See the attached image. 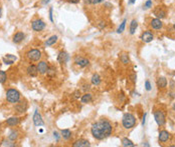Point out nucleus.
I'll use <instances>...</instances> for the list:
<instances>
[{
    "mask_svg": "<svg viewBox=\"0 0 175 147\" xmlns=\"http://www.w3.org/2000/svg\"><path fill=\"white\" fill-rule=\"evenodd\" d=\"M92 135L97 140H104L109 137L113 132V126L111 122L106 119H101L95 122L91 128Z\"/></svg>",
    "mask_w": 175,
    "mask_h": 147,
    "instance_id": "nucleus-1",
    "label": "nucleus"
},
{
    "mask_svg": "<svg viewBox=\"0 0 175 147\" xmlns=\"http://www.w3.org/2000/svg\"><path fill=\"white\" fill-rule=\"evenodd\" d=\"M122 124L126 129H131L136 125V118L133 114L126 113L122 118Z\"/></svg>",
    "mask_w": 175,
    "mask_h": 147,
    "instance_id": "nucleus-2",
    "label": "nucleus"
},
{
    "mask_svg": "<svg viewBox=\"0 0 175 147\" xmlns=\"http://www.w3.org/2000/svg\"><path fill=\"white\" fill-rule=\"evenodd\" d=\"M6 99L10 103H17L20 100V93L16 89H8L6 92Z\"/></svg>",
    "mask_w": 175,
    "mask_h": 147,
    "instance_id": "nucleus-3",
    "label": "nucleus"
},
{
    "mask_svg": "<svg viewBox=\"0 0 175 147\" xmlns=\"http://www.w3.org/2000/svg\"><path fill=\"white\" fill-rule=\"evenodd\" d=\"M26 57L29 61H32V62H35V61H39L41 58V52L38 49H30L27 53H26Z\"/></svg>",
    "mask_w": 175,
    "mask_h": 147,
    "instance_id": "nucleus-4",
    "label": "nucleus"
},
{
    "mask_svg": "<svg viewBox=\"0 0 175 147\" xmlns=\"http://www.w3.org/2000/svg\"><path fill=\"white\" fill-rule=\"evenodd\" d=\"M154 119L159 126H163L165 124V121H166L165 114L161 111V110H156V111L154 112Z\"/></svg>",
    "mask_w": 175,
    "mask_h": 147,
    "instance_id": "nucleus-5",
    "label": "nucleus"
},
{
    "mask_svg": "<svg viewBox=\"0 0 175 147\" xmlns=\"http://www.w3.org/2000/svg\"><path fill=\"white\" fill-rule=\"evenodd\" d=\"M31 27L36 32H39V31H42L45 28V23L41 19H35V20L31 22Z\"/></svg>",
    "mask_w": 175,
    "mask_h": 147,
    "instance_id": "nucleus-6",
    "label": "nucleus"
},
{
    "mask_svg": "<svg viewBox=\"0 0 175 147\" xmlns=\"http://www.w3.org/2000/svg\"><path fill=\"white\" fill-rule=\"evenodd\" d=\"M75 64L77 66H79L80 68H85L90 64V61L89 59H87V58H85V57H82V56H77V57L75 58Z\"/></svg>",
    "mask_w": 175,
    "mask_h": 147,
    "instance_id": "nucleus-7",
    "label": "nucleus"
},
{
    "mask_svg": "<svg viewBox=\"0 0 175 147\" xmlns=\"http://www.w3.org/2000/svg\"><path fill=\"white\" fill-rule=\"evenodd\" d=\"M32 120H33V123H34L35 126H42L43 124H44V122H43V119H42V116H41V114L38 112V110L36 109L34 111V114H33V117H32Z\"/></svg>",
    "mask_w": 175,
    "mask_h": 147,
    "instance_id": "nucleus-8",
    "label": "nucleus"
},
{
    "mask_svg": "<svg viewBox=\"0 0 175 147\" xmlns=\"http://www.w3.org/2000/svg\"><path fill=\"white\" fill-rule=\"evenodd\" d=\"M26 72H27L28 76H30V77H35V76H37V74H38L37 66L34 65V64L28 65L27 68H26Z\"/></svg>",
    "mask_w": 175,
    "mask_h": 147,
    "instance_id": "nucleus-9",
    "label": "nucleus"
},
{
    "mask_svg": "<svg viewBox=\"0 0 175 147\" xmlns=\"http://www.w3.org/2000/svg\"><path fill=\"white\" fill-rule=\"evenodd\" d=\"M154 15L159 19H163L166 17V10L162 6H157L154 10Z\"/></svg>",
    "mask_w": 175,
    "mask_h": 147,
    "instance_id": "nucleus-10",
    "label": "nucleus"
},
{
    "mask_svg": "<svg viewBox=\"0 0 175 147\" xmlns=\"http://www.w3.org/2000/svg\"><path fill=\"white\" fill-rule=\"evenodd\" d=\"M153 38H154V35H153V33L151 31H145V32L142 33V35H141V40L145 43L151 42L153 40Z\"/></svg>",
    "mask_w": 175,
    "mask_h": 147,
    "instance_id": "nucleus-11",
    "label": "nucleus"
},
{
    "mask_svg": "<svg viewBox=\"0 0 175 147\" xmlns=\"http://www.w3.org/2000/svg\"><path fill=\"white\" fill-rule=\"evenodd\" d=\"M69 59H70V56L65 51H60V52L58 53L57 61L60 63V64H65V63H67V61H69Z\"/></svg>",
    "mask_w": 175,
    "mask_h": 147,
    "instance_id": "nucleus-12",
    "label": "nucleus"
},
{
    "mask_svg": "<svg viewBox=\"0 0 175 147\" xmlns=\"http://www.w3.org/2000/svg\"><path fill=\"white\" fill-rule=\"evenodd\" d=\"M150 25H151V27L153 29H155V30H159V29H161L163 27V23H162L161 19H159V18L152 19L151 22H150Z\"/></svg>",
    "mask_w": 175,
    "mask_h": 147,
    "instance_id": "nucleus-13",
    "label": "nucleus"
},
{
    "mask_svg": "<svg viewBox=\"0 0 175 147\" xmlns=\"http://www.w3.org/2000/svg\"><path fill=\"white\" fill-rule=\"evenodd\" d=\"M37 69H38V72L40 73V74H45V73L47 72V69H48V64L45 61H39V63H38L37 65Z\"/></svg>",
    "mask_w": 175,
    "mask_h": 147,
    "instance_id": "nucleus-14",
    "label": "nucleus"
},
{
    "mask_svg": "<svg viewBox=\"0 0 175 147\" xmlns=\"http://www.w3.org/2000/svg\"><path fill=\"white\" fill-rule=\"evenodd\" d=\"M90 145L91 144H90L89 140H87V139H79V140H77L72 144L74 147H89Z\"/></svg>",
    "mask_w": 175,
    "mask_h": 147,
    "instance_id": "nucleus-15",
    "label": "nucleus"
},
{
    "mask_svg": "<svg viewBox=\"0 0 175 147\" xmlns=\"http://www.w3.org/2000/svg\"><path fill=\"white\" fill-rule=\"evenodd\" d=\"M169 138H170V134L168 131H166V130L160 131V133H159V141L160 142L164 143V142L168 141Z\"/></svg>",
    "mask_w": 175,
    "mask_h": 147,
    "instance_id": "nucleus-16",
    "label": "nucleus"
},
{
    "mask_svg": "<svg viewBox=\"0 0 175 147\" xmlns=\"http://www.w3.org/2000/svg\"><path fill=\"white\" fill-rule=\"evenodd\" d=\"M92 100H93V95L88 92L85 93L84 95H82V97H81V102L84 104L90 103V102H92Z\"/></svg>",
    "mask_w": 175,
    "mask_h": 147,
    "instance_id": "nucleus-17",
    "label": "nucleus"
},
{
    "mask_svg": "<svg viewBox=\"0 0 175 147\" xmlns=\"http://www.w3.org/2000/svg\"><path fill=\"white\" fill-rule=\"evenodd\" d=\"M19 122H20V119L18 118V117H10V118H8L6 120V124L8 126H16L19 124Z\"/></svg>",
    "mask_w": 175,
    "mask_h": 147,
    "instance_id": "nucleus-18",
    "label": "nucleus"
},
{
    "mask_svg": "<svg viewBox=\"0 0 175 147\" xmlns=\"http://www.w3.org/2000/svg\"><path fill=\"white\" fill-rule=\"evenodd\" d=\"M101 82H102V78L98 73H95V74H93V76H92V78H91L92 84L95 85V86H98V85H100V83Z\"/></svg>",
    "mask_w": 175,
    "mask_h": 147,
    "instance_id": "nucleus-19",
    "label": "nucleus"
},
{
    "mask_svg": "<svg viewBox=\"0 0 175 147\" xmlns=\"http://www.w3.org/2000/svg\"><path fill=\"white\" fill-rule=\"evenodd\" d=\"M24 37H25L24 33H23V32H20V31H19V32L14 34L13 39H12V40H13L14 43H20L21 41H22L23 39H24Z\"/></svg>",
    "mask_w": 175,
    "mask_h": 147,
    "instance_id": "nucleus-20",
    "label": "nucleus"
},
{
    "mask_svg": "<svg viewBox=\"0 0 175 147\" xmlns=\"http://www.w3.org/2000/svg\"><path fill=\"white\" fill-rule=\"evenodd\" d=\"M157 86L159 88H165L167 86V79L163 76L159 77L157 79Z\"/></svg>",
    "mask_w": 175,
    "mask_h": 147,
    "instance_id": "nucleus-21",
    "label": "nucleus"
},
{
    "mask_svg": "<svg viewBox=\"0 0 175 147\" xmlns=\"http://www.w3.org/2000/svg\"><path fill=\"white\" fill-rule=\"evenodd\" d=\"M17 138H18V131L15 130V129L11 130V131L8 133V140H10V141H15Z\"/></svg>",
    "mask_w": 175,
    "mask_h": 147,
    "instance_id": "nucleus-22",
    "label": "nucleus"
},
{
    "mask_svg": "<svg viewBox=\"0 0 175 147\" xmlns=\"http://www.w3.org/2000/svg\"><path fill=\"white\" fill-rule=\"evenodd\" d=\"M57 35H52V36H50L49 38L47 39V41H45V46H52L53 44H55V42L57 41Z\"/></svg>",
    "mask_w": 175,
    "mask_h": 147,
    "instance_id": "nucleus-23",
    "label": "nucleus"
},
{
    "mask_svg": "<svg viewBox=\"0 0 175 147\" xmlns=\"http://www.w3.org/2000/svg\"><path fill=\"white\" fill-rule=\"evenodd\" d=\"M26 103H23V102H19V103L16 105V107H15V109H16V111L18 112V113H23L24 111L26 110Z\"/></svg>",
    "mask_w": 175,
    "mask_h": 147,
    "instance_id": "nucleus-24",
    "label": "nucleus"
},
{
    "mask_svg": "<svg viewBox=\"0 0 175 147\" xmlns=\"http://www.w3.org/2000/svg\"><path fill=\"white\" fill-rule=\"evenodd\" d=\"M60 136H62L65 140H69L70 137H72V132H70V129H64V130H62V135Z\"/></svg>",
    "mask_w": 175,
    "mask_h": 147,
    "instance_id": "nucleus-25",
    "label": "nucleus"
},
{
    "mask_svg": "<svg viewBox=\"0 0 175 147\" xmlns=\"http://www.w3.org/2000/svg\"><path fill=\"white\" fill-rule=\"evenodd\" d=\"M122 145L124 147H133V146H135V144L133 143L130 139H128L127 137H124L122 139Z\"/></svg>",
    "mask_w": 175,
    "mask_h": 147,
    "instance_id": "nucleus-26",
    "label": "nucleus"
},
{
    "mask_svg": "<svg viewBox=\"0 0 175 147\" xmlns=\"http://www.w3.org/2000/svg\"><path fill=\"white\" fill-rule=\"evenodd\" d=\"M137 27H138V22L134 19V20H132V21H131V23H130V33L134 34L135 31H136V29H137Z\"/></svg>",
    "mask_w": 175,
    "mask_h": 147,
    "instance_id": "nucleus-27",
    "label": "nucleus"
},
{
    "mask_svg": "<svg viewBox=\"0 0 175 147\" xmlns=\"http://www.w3.org/2000/svg\"><path fill=\"white\" fill-rule=\"evenodd\" d=\"M7 79V75H6V72L3 70H0V83L1 84H3V83H5Z\"/></svg>",
    "mask_w": 175,
    "mask_h": 147,
    "instance_id": "nucleus-28",
    "label": "nucleus"
},
{
    "mask_svg": "<svg viewBox=\"0 0 175 147\" xmlns=\"http://www.w3.org/2000/svg\"><path fill=\"white\" fill-rule=\"evenodd\" d=\"M121 61H122L123 64H129L130 63V59H129V56L128 54H122L121 55Z\"/></svg>",
    "mask_w": 175,
    "mask_h": 147,
    "instance_id": "nucleus-29",
    "label": "nucleus"
},
{
    "mask_svg": "<svg viewBox=\"0 0 175 147\" xmlns=\"http://www.w3.org/2000/svg\"><path fill=\"white\" fill-rule=\"evenodd\" d=\"M125 27H126V19H124L122 23L120 24V26L117 29V32L118 33H122L124 30H125Z\"/></svg>",
    "mask_w": 175,
    "mask_h": 147,
    "instance_id": "nucleus-30",
    "label": "nucleus"
},
{
    "mask_svg": "<svg viewBox=\"0 0 175 147\" xmlns=\"http://www.w3.org/2000/svg\"><path fill=\"white\" fill-rule=\"evenodd\" d=\"M105 0H86V3L87 4H91V5H96V4L102 3L104 2Z\"/></svg>",
    "mask_w": 175,
    "mask_h": 147,
    "instance_id": "nucleus-31",
    "label": "nucleus"
},
{
    "mask_svg": "<svg viewBox=\"0 0 175 147\" xmlns=\"http://www.w3.org/2000/svg\"><path fill=\"white\" fill-rule=\"evenodd\" d=\"M47 73L48 76H53V75L55 74V67H53V66H52V67H48Z\"/></svg>",
    "mask_w": 175,
    "mask_h": 147,
    "instance_id": "nucleus-32",
    "label": "nucleus"
},
{
    "mask_svg": "<svg viewBox=\"0 0 175 147\" xmlns=\"http://www.w3.org/2000/svg\"><path fill=\"white\" fill-rule=\"evenodd\" d=\"M13 141H3V143L1 144V146H15V144L12 143Z\"/></svg>",
    "mask_w": 175,
    "mask_h": 147,
    "instance_id": "nucleus-33",
    "label": "nucleus"
},
{
    "mask_svg": "<svg viewBox=\"0 0 175 147\" xmlns=\"http://www.w3.org/2000/svg\"><path fill=\"white\" fill-rule=\"evenodd\" d=\"M145 88L147 91H150V90H151V84H150L149 80H146L145 81Z\"/></svg>",
    "mask_w": 175,
    "mask_h": 147,
    "instance_id": "nucleus-34",
    "label": "nucleus"
},
{
    "mask_svg": "<svg viewBox=\"0 0 175 147\" xmlns=\"http://www.w3.org/2000/svg\"><path fill=\"white\" fill-rule=\"evenodd\" d=\"M98 27H99V29H104V28H105L106 27L105 21H100L98 23Z\"/></svg>",
    "mask_w": 175,
    "mask_h": 147,
    "instance_id": "nucleus-35",
    "label": "nucleus"
},
{
    "mask_svg": "<svg viewBox=\"0 0 175 147\" xmlns=\"http://www.w3.org/2000/svg\"><path fill=\"white\" fill-rule=\"evenodd\" d=\"M91 89V85L90 84H84L82 85V90H84V91H89V90Z\"/></svg>",
    "mask_w": 175,
    "mask_h": 147,
    "instance_id": "nucleus-36",
    "label": "nucleus"
},
{
    "mask_svg": "<svg viewBox=\"0 0 175 147\" xmlns=\"http://www.w3.org/2000/svg\"><path fill=\"white\" fill-rule=\"evenodd\" d=\"M144 7L145 8H150V7H152V0H147Z\"/></svg>",
    "mask_w": 175,
    "mask_h": 147,
    "instance_id": "nucleus-37",
    "label": "nucleus"
},
{
    "mask_svg": "<svg viewBox=\"0 0 175 147\" xmlns=\"http://www.w3.org/2000/svg\"><path fill=\"white\" fill-rule=\"evenodd\" d=\"M74 97L75 98H80L81 97V90H76L74 93Z\"/></svg>",
    "mask_w": 175,
    "mask_h": 147,
    "instance_id": "nucleus-38",
    "label": "nucleus"
},
{
    "mask_svg": "<svg viewBox=\"0 0 175 147\" xmlns=\"http://www.w3.org/2000/svg\"><path fill=\"white\" fill-rule=\"evenodd\" d=\"M5 58H7V59H10V60H12V61H15V60H16V57H15V56H12L11 54H7Z\"/></svg>",
    "mask_w": 175,
    "mask_h": 147,
    "instance_id": "nucleus-39",
    "label": "nucleus"
},
{
    "mask_svg": "<svg viewBox=\"0 0 175 147\" xmlns=\"http://www.w3.org/2000/svg\"><path fill=\"white\" fill-rule=\"evenodd\" d=\"M53 137H55V140H57V141L60 140V134H58L57 131H55V132H53Z\"/></svg>",
    "mask_w": 175,
    "mask_h": 147,
    "instance_id": "nucleus-40",
    "label": "nucleus"
},
{
    "mask_svg": "<svg viewBox=\"0 0 175 147\" xmlns=\"http://www.w3.org/2000/svg\"><path fill=\"white\" fill-rule=\"evenodd\" d=\"M67 2H69V3H72V4H77L80 2V0H65Z\"/></svg>",
    "mask_w": 175,
    "mask_h": 147,
    "instance_id": "nucleus-41",
    "label": "nucleus"
},
{
    "mask_svg": "<svg viewBox=\"0 0 175 147\" xmlns=\"http://www.w3.org/2000/svg\"><path fill=\"white\" fill-rule=\"evenodd\" d=\"M3 61L5 62V64H8V65H10L14 62V61H12V60H7L6 58H3Z\"/></svg>",
    "mask_w": 175,
    "mask_h": 147,
    "instance_id": "nucleus-42",
    "label": "nucleus"
},
{
    "mask_svg": "<svg viewBox=\"0 0 175 147\" xmlns=\"http://www.w3.org/2000/svg\"><path fill=\"white\" fill-rule=\"evenodd\" d=\"M49 19H50V21L53 22V17H52V8H49Z\"/></svg>",
    "mask_w": 175,
    "mask_h": 147,
    "instance_id": "nucleus-43",
    "label": "nucleus"
},
{
    "mask_svg": "<svg viewBox=\"0 0 175 147\" xmlns=\"http://www.w3.org/2000/svg\"><path fill=\"white\" fill-rule=\"evenodd\" d=\"M146 116H147V114H144V116H143V120H142V125H145V122H146Z\"/></svg>",
    "mask_w": 175,
    "mask_h": 147,
    "instance_id": "nucleus-44",
    "label": "nucleus"
},
{
    "mask_svg": "<svg viewBox=\"0 0 175 147\" xmlns=\"http://www.w3.org/2000/svg\"><path fill=\"white\" fill-rule=\"evenodd\" d=\"M170 95H171V97H172V98L175 97V92H170Z\"/></svg>",
    "mask_w": 175,
    "mask_h": 147,
    "instance_id": "nucleus-45",
    "label": "nucleus"
},
{
    "mask_svg": "<svg viewBox=\"0 0 175 147\" xmlns=\"http://www.w3.org/2000/svg\"><path fill=\"white\" fill-rule=\"evenodd\" d=\"M135 1H136V0H130V1H129V4H133Z\"/></svg>",
    "mask_w": 175,
    "mask_h": 147,
    "instance_id": "nucleus-46",
    "label": "nucleus"
},
{
    "mask_svg": "<svg viewBox=\"0 0 175 147\" xmlns=\"http://www.w3.org/2000/svg\"><path fill=\"white\" fill-rule=\"evenodd\" d=\"M1 15H2V9L0 8V18H1Z\"/></svg>",
    "mask_w": 175,
    "mask_h": 147,
    "instance_id": "nucleus-47",
    "label": "nucleus"
},
{
    "mask_svg": "<svg viewBox=\"0 0 175 147\" xmlns=\"http://www.w3.org/2000/svg\"><path fill=\"white\" fill-rule=\"evenodd\" d=\"M172 108H173V110H174V111H175V103L173 104V106H172Z\"/></svg>",
    "mask_w": 175,
    "mask_h": 147,
    "instance_id": "nucleus-48",
    "label": "nucleus"
},
{
    "mask_svg": "<svg viewBox=\"0 0 175 147\" xmlns=\"http://www.w3.org/2000/svg\"><path fill=\"white\" fill-rule=\"evenodd\" d=\"M173 29H174V30H175V23L173 24Z\"/></svg>",
    "mask_w": 175,
    "mask_h": 147,
    "instance_id": "nucleus-49",
    "label": "nucleus"
}]
</instances>
